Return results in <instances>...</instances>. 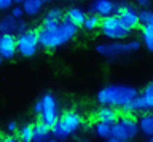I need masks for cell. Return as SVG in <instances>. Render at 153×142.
I'll list each match as a JSON object with an SVG mask.
<instances>
[{
    "mask_svg": "<svg viewBox=\"0 0 153 142\" xmlns=\"http://www.w3.org/2000/svg\"><path fill=\"white\" fill-rule=\"evenodd\" d=\"M61 21H62V19H57V18L50 16V15L46 13V16L43 18V21H42V27H43V29H48V30H53V29H56V27L59 26Z\"/></svg>",
    "mask_w": 153,
    "mask_h": 142,
    "instance_id": "24",
    "label": "cell"
},
{
    "mask_svg": "<svg viewBox=\"0 0 153 142\" xmlns=\"http://www.w3.org/2000/svg\"><path fill=\"white\" fill-rule=\"evenodd\" d=\"M46 142H59V141H57V139H48Z\"/></svg>",
    "mask_w": 153,
    "mask_h": 142,
    "instance_id": "35",
    "label": "cell"
},
{
    "mask_svg": "<svg viewBox=\"0 0 153 142\" xmlns=\"http://www.w3.org/2000/svg\"><path fill=\"white\" fill-rule=\"evenodd\" d=\"M85 142H86V141H85Z\"/></svg>",
    "mask_w": 153,
    "mask_h": 142,
    "instance_id": "41",
    "label": "cell"
},
{
    "mask_svg": "<svg viewBox=\"0 0 153 142\" xmlns=\"http://www.w3.org/2000/svg\"><path fill=\"white\" fill-rule=\"evenodd\" d=\"M83 125V117L76 110H67L59 117V120L51 126V134L56 139H65L70 134H74Z\"/></svg>",
    "mask_w": 153,
    "mask_h": 142,
    "instance_id": "3",
    "label": "cell"
},
{
    "mask_svg": "<svg viewBox=\"0 0 153 142\" xmlns=\"http://www.w3.org/2000/svg\"><path fill=\"white\" fill-rule=\"evenodd\" d=\"M14 19H21L22 15H24V10H22V7L21 5H16V7H13L11 8V13H10Z\"/></svg>",
    "mask_w": 153,
    "mask_h": 142,
    "instance_id": "26",
    "label": "cell"
},
{
    "mask_svg": "<svg viewBox=\"0 0 153 142\" xmlns=\"http://www.w3.org/2000/svg\"><path fill=\"white\" fill-rule=\"evenodd\" d=\"M16 22L18 19H14L11 15L2 18L0 19V32L2 34H13V32H16Z\"/></svg>",
    "mask_w": 153,
    "mask_h": 142,
    "instance_id": "19",
    "label": "cell"
},
{
    "mask_svg": "<svg viewBox=\"0 0 153 142\" xmlns=\"http://www.w3.org/2000/svg\"><path fill=\"white\" fill-rule=\"evenodd\" d=\"M7 129H8L10 132H18L19 126H18V123H16V121H8V125H7Z\"/></svg>",
    "mask_w": 153,
    "mask_h": 142,
    "instance_id": "29",
    "label": "cell"
},
{
    "mask_svg": "<svg viewBox=\"0 0 153 142\" xmlns=\"http://www.w3.org/2000/svg\"><path fill=\"white\" fill-rule=\"evenodd\" d=\"M94 132L99 137H102V139H110V137H112V125L97 121L96 126H94Z\"/></svg>",
    "mask_w": 153,
    "mask_h": 142,
    "instance_id": "21",
    "label": "cell"
},
{
    "mask_svg": "<svg viewBox=\"0 0 153 142\" xmlns=\"http://www.w3.org/2000/svg\"><path fill=\"white\" fill-rule=\"evenodd\" d=\"M118 121H120V125H121L128 141L134 139V137L139 134V120L134 115H123V117L118 118Z\"/></svg>",
    "mask_w": 153,
    "mask_h": 142,
    "instance_id": "10",
    "label": "cell"
},
{
    "mask_svg": "<svg viewBox=\"0 0 153 142\" xmlns=\"http://www.w3.org/2000/svg\"><path fill=\"white\" fill-rule=\"evenodd\" d=\"M100 30H102L104 37H107L110 40H123L131 34V30L120 21L117 15L104 18L102 22H100Z\"/></svg>",
    "mask_w": 153,
    "mask_h": 142,
    "instance_id": "4",
    "label": "cell"
},
{
    "mask_svg": "<svg viewBox=\"0 0 153 142\" xmlns=\"http://www.w3.org/2000/svg\"><path fill=\"white\" fill-rule=\"evenodd\" d=\"M13 2H16V3H21V5H22V2H24V0H13Z\"/></svg>",
    "mask_w": 153,
    "mask_h": 142,
    "instance_id": "36",
    "label": "cell"
},
{
    "mask_svg": "<svg viewBox=\"0 0 153 142\" xmlns=\"http://www.w3.org/2000/svg\"><path fill=\"white\" fill-rule=\"evenodd\" d=\"M121 109H123V112L126 113V115H132V113H136V112H145L147 110L145 99H143L142 94H137L131 102H128L126 106H123Z\"/></svg>",
    "mask_w": 153,
    "mask_h": 142,
    "instance_id": "13",
    "label": "cell"
},
{
    "mask_svg": "<svg viewBox=\"0 0 153 142\" xmlns=\"http://www.w3.org/2000/svg\"><path fill=\"white\" fill-rule=\"evenodd\" d=\"M45 2H50V0H43V3H45Z\"/></svg>",
    "mask_w": 153,
    "mask_h": 142,
    "instance_id": "39",
    "label": "cell"
},
{
    "mask_svg": "<svg viewBox=\"0 0 153 142\" xmlns=\"http://www.w3.org/2000/svg\"><path fill=\"white\" fill-rule=\"evenodd\" d=\"M100 22H102V19H100L97 15H93V13H91L89 16H86L83 27L86 30H96V29H99V27H100Z\"/></svg>",
    "mask_w": 153,
    "mask_h": 142,
    "instance_id": "22",
    "label": "cell"
},
{
    "mask_svg": "<svg viewBox=\"0 0 153 142\" xmlns=\"http://www.w3.org/2000/svg\"><path fill=\"white\" fill-rule=\"evenodd\" d=\"M76 29H78V27H75L69 19H65V18H62L59 26L53 30L38 27L37 29L38 45H42L43 48H48V50L57 48V46L64 45V43H67V42H70L74 39L75 34H76Z\"/></svg>",
    "mask_w": 153,
    "mask_h": 142,
    "instance_id": "1",
    "label": "cell"
},
{
    "mask_svg": "<svg viewBox=\"0 0 153 142\" xmlns=\"http://www.w3.org/2000/svg\"><path fill=\"white\" fill-rule=\"evenodd\" d=\"M2 142H18L16 137H13V136H7V137H3Z\"/></svg>",
    "mask_w": 153,
    "mask_h": 142,
    "instance_id": "33",
    "label": "cell"
},
{
    "mask_svg": "<svg viewBox=\"0 0 153 142\" xmlns=\"http://www.w3.org/2000/svg\"><path fill=\"white\" fill-rule=\"evenodd\" d=\"M142 42L148 51H153V26H142Z\"/></svg>",
    "mask_w": 153,
    "mask_h": 142,
    "instance_id": "20",
    "label": "cell"
},
{
    "mask_svg": "<svg viewBox=\"0 0 153 142\" xmlns=\"http://www.w3.org/2000/svg\"><path fill=\"white\" fill-rule=\"evenodd\" d=\"M107 142H120V141H118V139H113V137H110V139H108Z\"/></svg>",
    "mask_w": 153,
    "mask_h": 142,
    "instance_id": "34",
    "label": "cell"
},
{
    "mask_svg": "<svg viewBox=\"0 0 153 142\" xmlns=\"http://www.w3.org/2000/svg\"><path fill=\"white\" fill-rule=\"evenodd\" d=\"M142 96H143V99H145L147 110H153V82H150L145 88H143Z\"/></svg>",
    "mask_w": 153,
    "mask_h": 142,
    "instance_id": "23",
    "label": "cell"
},
{
    "mask_svg": "<svg viewBox=\"0 0 153 142\" xmlns=\"http://www.w3.org/2000/svg\"><path fill=\"white\" fill-rule=\"evenodd\" d=\"M139 94L137 88L131 85H107L97 93V102L100 106L108 107H123L128 102H131Z\"/></svg>",
    "mask_w": 153,
    "mask_h": 142,
    "instance_id": "2",
    "label": "cell"
},
{
    "mask_svg": "<svg viewBox=\"0 0 153 142\" xmlns=\"http://www.w3.org/2000/svg\"><path fill=\"white\" fill-rule=\"evenodd\" d=\"M33 123H26L19 126L18 129V139L21 142H33Z\"/></svg>",
    "mask_w": 153,
    "mask_h": 142,
    "instance_id": "18",
    "label": "cell"
},
{
    "mask_svg": "<svg viewBox=\"0 0 153 142\" xmlns=\"http://www.w3.org/2000/svg\"><path fill=\"white\" fill-rule=\"evenodd\" d=\"M42 99L43 109L40 113V121H43L46 126H54V123L59 120V110H57V101L51 93H46Z\"/></svg>",
    "mask_w": 153,
    "mask_h": 142,
    "instance_id": "7",
    "label": "cell"
},
{
    "mask_svg": "<svg viewBox=\"0 0 153 142\" xmlns=\"http://www.w3.org/2000/svg\"><path fill=\"white\" fill-rule=\"evenodd\" d=\"M91 11L93 15H97L100 19H104L115 15V3L112 0H94V3L91 5Z\"/></svg>",
    "mask_w": 153,
    "mask_h": 142,
    "instance_id": "11",
    "label": "cell"
},
{
    "mask_svg": "<svg viewBox=\"0 0 153 142\" xmlns=\"http://www.w3.org/2000/svg\"><path fill=\"white\" fill-rule=\"evenodd\" d=\"M117 16L120 18V21H121L129 30L137 29V27L140 26V18H139V11H137L132 5H128V3H126V5H124L121 10L117 13Z\"/></svg>",
    "mask_w": 153,
    "mask_h": 142,
    "instance_id": "8",
    "label": "cell"
},
{
    "mask_svg": "<svg viewBox=\"0 0 153 142\" xmlns=\"http://www.w3.org/2000/svg\"><path fill=\"white\" fill-rule=\"evenodd\" d=\"M140 48L139 40H129V42H115V43H99L96 45V51L104 56H120L134 53Z\"/></svg>",
    "mask_w": 153,
    "mask_h": 142,
    "instance_id": "5",
    "label": "cell"
},
{
    "mask_svg": "<svg viewBox=\"0 0 153 142\" xmlns=\"http://www.w3.org/2000/svg\"><path fill=\"white\" fill-rule=\"evenodd\" d=\"M0 142H2V141H0Z\"/></svg>",
    "mask_w": 153,
    "mask_h": 142,
    "instance_id": "40",
    "label": "cell"
},
{
    "mask_svg": "<svg viewBox=\"0 0 153 142\" xmlns=\"http://www.w3.org/2000/svg\"><path fill=\"white\" fill-rule=\"evenodd\" d=\"M22 10L26 15L29 16H35L40 13L42 7H43V0H24L22 2Z\"/></svg>",
    "mask_w": 153,
    "mask_h": 142,
    "instance_id": "17",
    "label": "cell"
},
{
    "mask_svg": "<svg viewBox=\"0 0 153 142\" xmlns=\"http://www.w3.org/2000/svg\"><path fill=\"white\" fill-rule=\"evenodd\" d=\"M51 134V128L43 121H37L33 126V142H46Z\"/></svg>",
    "mask_w": 153,
    "mask_h": 142,
    "instance_id": "15",
    "label": "cell"
},
{
    "mask_svg": "<svg viewBox=\"0 0 153 142\" xmlns=\"http://www.w3.org/2000/svg\"><path fill=\"white\" fill-rule=\"evenodd\" d=\"M65 19H69L75 27H80V26L85 24L86 13L81 10V8H78V7H72V8H69V10H67V13H65Z\"/></svg>",
    "mask_w": 153,
    "mask_h": 142,
    "instance_id": "14",
    "label": "cell"
},
{
    "mask_svg": "<svg viewBox=\"0 0 153 142\" xmlns=\"http://www.w3.org/2000/svg\"><path fill=\"white\" fill-rule=\"evenodd\" d=\"M24 30H27V27H26V21L18 19V22H16V34H22Z\"/></svg>",
    "mask_w": 153,
    "mask_h": 142,
    "instance_id": "28",
    "label": "cell"
},
{
    "mask_svg": "<svg viewBox=\"0 0 153 142\" xmlns=\"http://www.w3.org/2000/svg\"><path fill=\"white\" fill-rule=\"evenodd\" d=\"M139 131L148 137H153V113H143L139 118Z\"/></svg>",
    "mask_w": 153,
    "mask_h": 142,
    "instance_id": "16",
    "label": "cell"
},
{
    "mask_svg": "<svg viewBox=\"0 0 153 142\" xmlns=\"http://www.w3.org/2000/svg\"><path fill=\"white\" fill-rule=\"evenodd\" d=\"M2 59H3V58H2V54H0V64H2Z\"/></svg>",
    "mask_w": 153,
    "mask_h": 142,
    "instance_id": "38",
    "label": "cell"
},
{
    "mask_svg": "<svg viewBox=\"0 0 153 142\" xmlns=\"http://www.w3.org/2000/svg\"><path fill=\"white\" fill-rule=\"evenodd\" d=\"M48 15H50V16H54V18H57V19H62V10H61V8H57V7L51 8V10L48 11Z\"/></svg>",
    "mask_w": 153,
    "mask_h": 142,
    "instance_id": "27",
    "label": "cell"
},
{
    "mask_svg": "<svg viewBox=\"0 0 153 142\" xmlns=\"http://www.w3.org/2000/svg\"><path fill=\"white\" fill-rule=\"evenodd\" d=\"M139 18L143 26H153V10H142L139 13Z\"/></svg>",
    "mask_w": 153,
    "mask_h": 142,
    "instance_id": "25",
    "label": "cell"
},
{
    "mask_svg": "<svg viewBox=\"0 0 153 142\" xmlns=\"http://www.w3.org/2000/svg\"><path fill=\"white\" fill-rule=\"evenodd\" d=\"M96 118L100 123H108V125H115L118 121V112L117 109L108 107V106H102L96 112Z\"/></svg>",
    "mask_w": 153,
    "mask_h": 142,
    "instance_id": "12",
    "label": "cell"
},
{
    "mask_svg": "<svg viewBox=\"0 0 153 142\" xmlns=\"http://www.w3.org/2000/svg\"><path fill=\"white\" fill-rule=\"evenodd\" d=\"M147 142H153V137H148V141Z\"/></svg>",
    "mask_w": 153,
    "mask_h": 142,
    "instance_id": "37",
    "label": "cell"
},
{
    "mask_svg": "<svg viewBox=\"0 0 153 142\" xmlns=\"http://www.w3.org/2000/svg\"><path fill=\"white\" fill-rule=\"evenodd\" d=\"M13 5V0H0V10H8Z\"/></svg>",
    "mask_w": 153,
    "mask_h": 142,
    "instance_id": "30",
    "label": "cell"
},
{
    "mask_svg": "<svg viewBox=\"0 0 153 142\" xmlns=\"http://www.w3.org/2000/svg\"><path fill=\"white\" fill-rule=\"evenodd\" d=\"M18 53L16 35L14 34H2L0 35V54L5 59H11Z\"/></svg>",
    "mask_w": 153,
    "mask_h": 142,
    "instance_id": "9",
    "label": "cell"
},
{
    "mask_svg": "<svg viewBox=\"0 0 153 142\" xmlns=\"http://www.w3.org/2000/svg\"><path fill=\"white\" fill-rule=\"evenodd\" d=\"M42 109H43V102H42V99H38V101L35 102V106H33V110H35V113H38V115H40V113H42Z\"/></svg>",
    "mask_w": 153,
    "mask_h": 142,
    "instance_id": "31",
    "label": "cell"
},
{
    "mask_svg": "<svg viewBox=\"0 0 153 142\" xmlns=\"http://www.w3.org/2000/svg\"><path fill=\"white\" fill-rule=\"evenodd\" d=\"M136 2H137V5H139V7H142V8H147V7L152 3V0H136Z\"/></svg>",
    "mask_w": 153,
    "mask_h": 142,
    "instance_id": "32",
    "label": "cell"
},
{
    "mask_svg": "<svg viewBox=\"0 0 153 142\" xmlns=\"http://www.w3.org/2000/svg\"><path fill=\"white\" fill-rule=\"evenodd\" d=\"M16 45H18V53L24 58H32L38 50V39H37V30L35 29H27L22 34L16 35Z\"/></svg>",
    "mask_w": 153,
    "mask_h": 142,
    "instance_id": "6",
    "label": "cell"
}]
</instances>
